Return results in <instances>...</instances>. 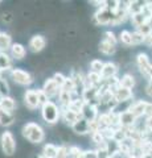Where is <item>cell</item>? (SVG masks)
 I'll list each match as a JSON object with an SVG mask.
<instances>
[{"mask_svg": "<svg viewBox=\"0 0 152 158\" xmlns=\"http://www.w3.org/2000/svg\"><path fill=\"white\" fill-rule=\"evenodd\" d=\"M94 21L98 25H111L114 21V12H111L106 7L99 8L94 15Z\"/></svg>", "mask_w": 152, "mask_h": 158, "instance_id": "cell-5", "label": "cell"}, {"mask_svg": "<svg viewBox=\"0 0 152 158\" xmlns=\"http://www.w3.org/2000/svg\"><path fill=\"white\" fill-rule=\"evenodd\" d=\"M2 3H3V2H2V0H0V4H2Z\"/></svg>", "mask_w": 152, "mask_h": 158, "instance_id": "cell-40", "label": "cell"}, {"mask_svg": "<svg viewBox=\"0 0 152 158\" xmlns=\"http://www.w3.org/2000/svg\"><path fill=\"white\" fill-rule=\"evenodd\" d=\"M131 37H132V46H138L141 44H145V37L138 31L131 32Z\"/></svg>", "mask_w": 152, "mask_h": 158, "instance_id": "cell-26", "label": "cell"}, {"mask_svg": "<svg viewBox=\"0 0 152 158\" xmlns=\"http://www.w3.org/2000/svg\"><path fill=\"white\" fill-rule=\"evenodd\" d=\"M28 48L32 53H40L46 48V38L42 34H33L29 38Z\"/></svg>", "mask_w": 152, "mask_h": 158, "instance_id": "cell-9", "label": "cell"}, {"mask_svg": "<svg viewBox=\"0 0 152 158\" xmlns=\"http://www.w3.org/2000/svg\"><path fill=\"white\" fill-rule=\"evenodd\" d=\"M81 117V115H78V113L73 112L72 110H69V108H65V110H61V120L65 123V124L67 125H73L74 123L78 120V118Z\"/></svg>", "mask_w": 152, "mask_h": 158, "instance_id": "cell-18", "label": "cell"}, {"mask_svg": "<svg viewBox=\"0 0 152 158\" xmlns=\"http://www.w3.org/2000/svg\"><path fill=\"white\" fill-rule=\"evenodd\" d=\"M52 78L54 79V81H56V83H57L58 86H60V87H62V86H63V83H65V81H66V78H67V77H65V75H63L62 73H56V74H54V75H53Z\"/></svg>", "mask_w": 152, "mask_h": 158, "instance_id": "cell-32", "label": "cell"}, {"mask_svg": "<svg viewBox=\"0 0 152 158\" xmlns=\"http://www.w3.org/2000/svg\"><path fill=\"white\" fill-rule=\"evenodd\" d=\"M41 117L42 120L49 125H54L61 120V107L53 100H49L46 104L41 108Z\"/></svg>", "mask_w": 152, "mask_h": 158, "instance_id": "cell-2", "label": "cell"}, {"mask_svg": "<svg viewBox=\"0 0 152 158\" xmlns=\"http://www.w3.org/2000/svg\"><path fill=\"white\" fill-rule=\"evenodd\" d=\"M118 71L119 70H118V66L115 65V63L111 62V61H107V62H105V66H103V69H102L101 77L105 82H107L112 78H116Z\"/></svg>", "mask_w": 152, "mask_h": 158, "instance_id": "cell-12", "label": "cell"}, {"mask_svg": "<svg viewBox=\"0 0 152 158\" xmlns=\"http://www.w3.org/2000/svg\"><path fill=\"white\" fill-rule=\"evenodd\" d=\"M24 104L29 111H35L37 108H41L37 96V90H35V88L25 90V92H24Z\"/></svg>", "mask_w": 152, "mask_h": 158, "instance_id": "cell-6", "label": "cell"}, {"mask_svg": "<svg viewBox=\"0 0 152 158\" xmlns=\"http://www.w3.org/2000/svg\"><path fill=\"white\" fill-rule=\"evenodd\" d=\"M2 99H3V95H2V94H0V103H2Z\"/></svg>", "mask_w": 152, "mask_h": 158, "instance_id": "cell-38", "label": "cell"}, {"mask_svg": "<svg viewBox=\"0 0 152 158\" xmlns=\"http://www.w3.org/2000/svg\"><path fill=\"white\" fill-rule=\"evenodd\" d=\"M152 78V67H151V70H150V74H148V79Z\"/></svg>", "mask_w": 152, "mask_h": 158, "instance_id": "cell-37", "label": "cell"}, {"mask_svg": "<svg viewBox=\"0 0 152 158\" xmlns=\"http://www.w3.org/2000/svg\"><path fill=\"white\" fill-rule=\"evenodd\" d=\"M42 91L46 94L48 98L50 99V100H53L54 98H58L60 96V92H61V87L57 85L56 81L53 78H48L45 79V82H44L42 85Z\"/></svg>", "mask_w": 152, "mask_h": 158, "instance_id": "cell-8", "label": "cell"}, {"mask_svg": "<svg viewBox=\"0 0 152 158\" xmlns=\"http://www.w3.org/2000/svg\"><path fill=\"white\" fill-rule=\"evenodd\" d=\"M119 85L120 87L123 88H128V90H132L136 85V79H135V75H132L130 73H126L123 74L120 78H119Z\"/></svg>", "mask_w": 152, "mask_h": 158, "instance_id": "cell-21", "label": "cell"}, {"mask_svg": "<svg viewBox=\"0 0 152 158\" xmlns=\"http://www.w3.org/2000/svg\"><path fill=\"white\" fill-rule=\"evenodd\" d=\"M12 44L11 34L7 32H0V53H8Z\"/></svg>", "mask_w": 152, "mask_h": 158, "instance_id": "cell-19", "label": "cell"}, {"mask_svg": "<svg viewBox=\"0 0 152 158\" xmlns=\"http://www.w3.org/2000/svg\"><path fill=\"white\" fill-rule=\"evenodd\" d=\"M21 135L31 144H41L45 140V131L44 128L35 121H28L21 128Z\"/></svg>", "mask_w": 152, "mask_h": 158, "instance_id": "cell-1", "label": "cell"}, {"mask_svg": "<svg viewBox=\"0 0 152 158\" xmlns=\"http://www.w3.org/2000/svg\"><path fill=\"white\" fill-rule=\"evenodd\" d=\"M13 20V16H12V13H9V12H4L2 15V21L3 23H6V24H9Z\"/></svg>", "mask_w": 152, "mask_h": 158, "instance_id": "cell-34", "label": "cell"}, {"mask_svg": "<svg viewBox=\"0 0 152 158\" xmlns=\"http://www.w3.org/2000/svg\"><path fill=\"white\" fill-rule=\"evenodd\" d=\"M99 111H98L97 106L89 104V103H85L82 111H81V117H83L85 120H87L89 123H94L98 120V116H99Z\"/></svg>", "mask_w": 152, "mask_h": 158, "instance_id": "cell-11", "label": "cell"}, {"mask_svg": "<svg viewBox=\"0 0 152 158\" xmlns=\"http://www.w3.org/2000/svg\"><path fill=\"white\" fill-rule=\"evenodd\" d=\"M0 94H2L3 96L9 95V85H8L7 79L3 78V75H0Z\"/></svg>", "mask_w": 152, "mask_h": 158, "instance_id": "cell-29", "label": "cell"}, {"mask_svg": "<svg viewBox=\"0 0 152 158\" xmlns=\"http://www.w3.org/2000/svg\"><path fill=\"white\" fill-rule=\"evenodd\" d=\"M42 156L45 158H57L58 157V146L54 144H45L42 148Z\"/></svg>", "mask_w": 152, "mask_h": 158, "instance_id": "cell-24", "label": "cell"}, {"mask_svg": "<svg viewBox=\"0 0 152 158\" xmlns=\"http://www.w3.org/2000/svg\"><path fill=\"white\" fill-rule=\"evenodd\" d=\"M9 56H11L12 59H15V61H21V59L25 58V56H27V48L24 46L23 44L13 42L11 49H9Z\"/></svg>", "mask_w": 152, "mask_h": 158, "instance_id": "cell-13", "label": "cell"}, {"mask_svg": "<svg viewBox=\"0 0 152 158\" xmlns=\"http://www.w3.org/2000/svg\"><path fill=\"white\" fill-rule=\"evenodd\" d=\"M80 158H85V157H83V154H82V156H81V157H80Z\"/></svg>", "mask_w": 152, "mask_h": 158, "instance_id": "cell-39", "label": "cell"}, {"mask_svg": "<svg viewBox=\"0 0 152 158\" xmlns=\"http://www.w3.org/2000/svg\"><path fill=\"white\" fill-rule=\"evenodd\" d=\"M98 50L103 54V56L110 57V56H114V54H115L116 46L112 45V44H110V42L105 41V40H102V41L99 42V45H98Z\"/></svg>", "mask_w": 152, "mask_h": 158, "instance_id": "cell-22", "label": "cell"}, {"mask_svg": "<svg viewBox=\"0 0 152 158\" xmlns=\"http://www.w3.org/2000/svg\"><path fill=\"white\" fill-rule=\"evenodd\" d=\"M37 96H38V102H40V106H41V107H42L44 104H46V103L50 100V99L48 98L46 94L42 91V88H37Z\"/></svg>", "mask_w": 152, "mask_h": 158, "instance_id": "cell-31", "label": "cell"}, {"mask_svg": "<svg viewBox=\"0 0 152 158\" xmlns=\"http://www.w3.org/2000/svg\"><path fill=\"white\" fill-rule=\"evenodd\" d=\"M145 94H147V95H148L150 98H152V78H150V79H148V82H147Z\"/></svg>", "mask_w": 152, "mask_h": 158, "instance_id": "cell-36", "label": "cell"}, {"mask_svg": "<svg viewBox=\"0 0 152 158\" xmlns=\"http://www.w3.org/2000/svg\"><path fill=\"white\" fill-rule=\"evenodd\" d=\"M83 157L85 158H99V153L95 149H87V150H83Z\"/></svg>", "mask_w": 152, "mask_h": 158, "instance_id": "cell-33", "label": "cell"}, {"mask_svg": "<svg viewBox=\"0 0 152 158\" xmlns=\"http://www.w3.org/2000/svg\"><path fill=\"white\" fill-rule=\"evenodd\" d=\"M103 66H105V62L102 61V59H93V61L90 62V71L91 73L101 74Z\"/></svg>", "mask_w": 152, "mask_h": 158, "instance_id": "cell-27", "label": "cell"}, {"mask_svg": "<svg viewBox=\"0 0 152 158\" xmlns=\"http://www.w3.org/2000/svg\"><path fill=\"white\" fill-rule=\"evenodd\" d=\"M144 117H152V103L147 102L145 111H144Z\"/></svg>", "mask_w": 152, "mask_h": 158, "instance_id": "cell-35", "label": "cell"}, {"mask_svg": "<svg viewBox=\"0 0 152 158\" xmlns=\"http://www.w3.org/2000/svg\"><path fill=\"white\" fill-rule=\"evenodd\" d=\"M136 66H138V70L143 77H148L150 70L152 67V62L148 57L147 53H139L136 56Z\"/></svg>", "mask_w": 152, "mask_h": 158, "instance_id": "cell-7", "label": "cell"}, {"mask_svg": "<svg viewBox=\"0 0 152 158\" xmlns=\"http://www.w3.org/2000/svg\"><path fill=\"white\" fill-rule=\"evenodd\" d=\"M15 123V115L13 112H8L0 107V125L2 127H11Z\"/></svg>", "mask_w": 152, "mask_h": 158, "instance_id": "cell-20", "label": "cell"}, {"mask_svg": "<svg viewBox=\"0 0 152 158\" xmlns=\"http://www.w3.org/2000/svg\"><path fill=\"white\" fill-rule=\"evenodd\" d=\"M13 69V59L9 53H0V75L4 71H11Z\"/></svg>", "mask_w": 152, "mask_h": 158, "instance_id": "cell-17", "label": "cell"}, {"mask_svg": "<svg viewBox=\"0 0 152 158\" xmlns=\"http://www.w3.org/2000/svg\"><path fill=\"white\" fill-rule=\"evenodd\" d=\"M9 77H11V79L16 85L24 86V87H29L35 82L32 74L27 70H24V69H20V67H13L12 70L9 71Z\"/></svg>", "mask_w": 152, "mask_h": 158, "instance_id": "cell-4", "label": "cell"}, {"mask_svg": "<svg viewBox=\"0 0 152 158\" xmlns=\"http://www.w3.org/2000/svg\"><path fill=\"white\" fill-rule=\"evenodd\" d=\"M0 146H2V152L4 156L12 157L17 149V142L15 138L13 133L11 131H4L0 136Z\"/></svg>", "mask_w": 152, "mask_h": 158, "instance_id": "cell-3", "label": "cell"}, {"mask_svg": "<svg viewBox=\"0 0 152 158\" xmlns=\"http://www.w3.org/2000/svg\"><path fill=\"white\" fill-rule=\"evenodd\" d=\"M118 41L123 45L127 46H132V37H131V32L127 31V29H123V31L119 32V36H118Z\"/></svg>", "mask_w": 152, "mask_h": 158, "instance_id": "cell-25", "label": "cell"}, {"mask_svg": "<svg viewBox=\"0 0 152 158\" xmlns=\"http://www.w3.org/2000/svg\"><path fill=\"white\" fill-rule=\"evenodd\" d=\"M145 106H147V102H145V100H138V102L132 103V104L130 106L128 111H130L132 115H134V116L139 120L140 117H143V116H144Z\"/></svg>", "mask_w": 152, "mask_h": 158, "instance_id": "cell-16", "label": "cell"}, {"mask_svg": "<svg viewBox=\"0 0 152 158\" xmlns=\"http://www.w3.org/2000/svg\"><path fill=\"white\" fill-rule=\"evenodd\" d=\"M0 107H2L3 110L8 111V112H13L15 110H16V107H17V103L12 96L8 95V96H3L2 103H0Z\"/></svg>", "mask_w": 152, "mask_h": 158, "instance_id": "cell-23", "label": "cell"}, {"mask_svg": "<svg viewBox=\"0 0 152 158\" xmlns=\"http://www.w3.org/2000/svg\"><path fill=\"white\" fill-rule=\"evenodd\" d=\"M120 113V127L126 128V129H130V128L132 127L134 128L136 121H138V118H136L132 113L127 110V111H122L119 112Z\"/></svg>", "mask_w": 152, "mask_h": 158, "instance_id": "cell-15", "label": "cell"}, {"mask_svg": "<svg viewBox=\"0 0 152 158\" xmlns=\"http://www.w3.org/2000/svg\"><path fill=\"white\" fill-rule=\"evenodd\" d=\"M82 154H83V150L80 146H76V145L69 146V158H80Z\"/></svg>", "mask_w": 152, "mask_h": 158, "instance_id": "cell-30", "label": "cell"}, {"mask_svg": "<svg viewBox=\"0 0 152 158\" xmlns=\"http://www.w3.org/2000/svg\"><path fill=\"white\" fill-rule=\"evenodd\" d=\"M132 96H134V91L132 90H128V88H123V87H119L118 90L114 92V99L122 104V103H127L130 102Z\"/></svg>", "mask_w": 152, "mask_h": 158, "instance_id": "cell-14", "label": "cell"}, {"mask_svg": "<svg viewBox=\"0 0 152 158\" xmlns=\"http://www.w3.org/2000/svg\"><path fill=\"white\" fill-rule=\"evenodd\" d=\"M103 40H105V41H107V42L112 44V45H115V46H118V42H119V41H118L116 34L112 31H106L103 33Z\"/></svg>", "mask_w": 152, "mask_h": 158, "instance_id": "cell-28", "label": "cell"}, {"mask_svg": "<svg viewBox=\"0 0 152 158\" xmlns=\"http://www.w3.org/2000/svg\"><path fill=\"white\" fill-rule=\"evenodd\" d=\"M72 131L76 133V135L80 136H85V135H91V123H89L87 120H85L83 117H80L78 120L72 125Z\"/></svg>", "mask_w": 152, "mask_h": 158, "instance_id": "cell-10", "label": "cell"}]
</instances>
